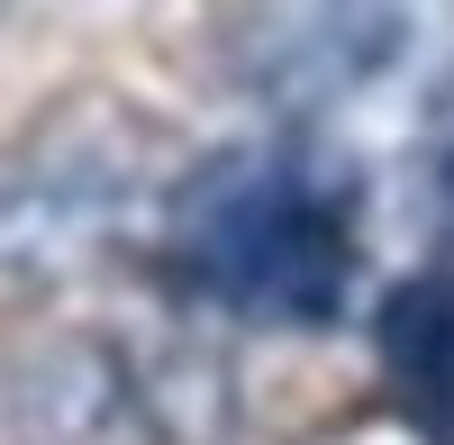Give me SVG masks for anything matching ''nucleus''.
<instances>
[{"mask_svg": "<svg viewBox=\"0 0 454 445\" xmlns=\"http://www.w3.org/2000/svg\"><path fill=\"white\" fill-rule=\"evenodd\" d=\"M164 273L237 327H336L355 301V182L309 137H263L173 173Z\"/></svg>", "mask_w": 454, "mask_h": 445, "instance_id": "obj_1", "label": "nucleus"}, {"mask_svg": "<svg viewBox=\"0 0 454 445\" xmlns=\"http://www.w3.org/2000/svg\"><path fill=\"white\" fill-rule=\"evenodd\" d=\"M173 145L119 100H64L0 145V301H46L164 218Z\"/></svg>", "mask_w": 454, "mask_h": 445, "instance_id": "obj_2", "label": "nucleus"}, {"mask_svg": "<svg viewBox=\"0 0 454 445\" xmlns=\"http://www.w3.org/2000/svg\"><path fill=\"white\" fill-rule=\"evenodd\" d=\"M427 36V0H246L227 64L254 100L318 119L409 73Z\"/></svg>", "mask_w": 454, "mask_h": 445, "instance_id": "obj_3", "label": "nucleus"}, {"mask_svg": "<svg viewBox=\"0 0 454 445\" xmlns=\"http://www.w3.org/2000/svg\"><path fill=\"white\" fill-rule=\"evenodd\" d=\"M0 445H173V427L128 346L36 337L0 363Z\"/></svg>", "mask_w": 454, "mask_h": 445, "instance_id": "obj_4", "label": "nucleus"}, {"mask_svg": "<svg viewBox=\"0 0 454 445\" xmlns=\"http://www.w3.org/2000/svg\"><path fill=\"white\" fill-rule=\"evenodd\" d=\"M372 355H382V382L400 391V418L454 445V264H427L382 291Z\"/></svg>", "mask_w": 454, "mask_h": 445, "instance_id": "obj_5", "label": "nucleus"}, {"mask_svg": "<svg viewBox=\"0 0 454 445\" xmlns=\"http://www.w3.org/2000/svg\"><path fill=\"white\" fill-rule=\"evenodd\" d=\"M427 191H436V218L454 228V100L436 109V128H427Z\"/></svg>", "mask_w": 454, "mask_h": 445, "instance_id": "obj_6", "label": "nucleus"}, {"mask_svg": "<svg viewBox=\"0 0 454 445\" xmlns=\"http://www.w3.org/2000/svg\"><path fill=\"white\" fill-rule=\"evenodd\" d=\"M318 445H436V436H419L409 418H346V427L318 436Z\"/></svg>", "mask_w": 454, "mask_h": 445, "instance_id": "obj_7", "label": "nucleus"}]
</instances>
